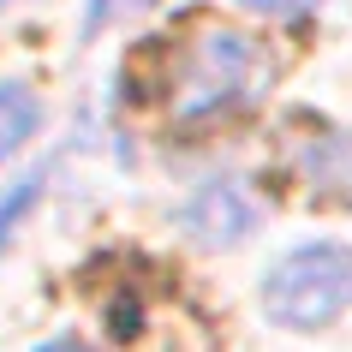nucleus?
I'll use <instances>...</instances> for the list:
<instances>
[{"label":"nucleus","instance_id":"f257e3e1","mask_svg":"<svg viewBox=\"0 0 352 352\" xmlns=\"http://www.w3.org/2000/svg\"><path fill=\"white\" fill-rule=\"evenodd\" d=\"M263 311L280 329H329L340 311H352V245H298L269 269Z\"/></svg>","mask_w":352,"mask_h":352},{"label":"nucleus","instance_id":"f03ea898","mask_svg":"<svg viewBox=\"0 0 352 352\" xmlns=\"http://www.w3.org/2000/svg\"><path fill=\"white\" fill-rule=\"evenodd\" d=\"M257 72H263V60H257V48H251V36H239V30H215V36H204L173 72H167L173 113H179V120H197V113L233 108V102L251 96V78H257Z\"/></svg>","mask_w":352,"mask_h":352},{"label":"nucleus","instance_id":"7ed1b4c3","mask_svg":"<svg viewBox=\"0 0 352 352\" xmlns=\"http://www.w3.org/2000/svg\"><path fill=\"white\" fill-rule=\"evenodd\" d=\"M305 173L322 197L352 209V131H322L305 144Z\"/></svg>","mask_w":352,"mask_h":352},{"label":"nucleus","instance_id":"20e7f679","mask_svg":"<svg viewBox=\"0 0 352 352\" xmlns=\"http://www.w3.org/2000/svg\"><path fill=\"white\" fill-rule=\"evenodd\" d=\"M42 120V102L24 84H0V162L6 155H19L24 144H30V131H36Z\"/></svg>","mask_w":352,"mask_h":352},{"label":"nucleus","instance_id":"39448f33","mask_svg":"<svg viewBox=\"0 0 352 352\" xmlns=\"http://www.w3.org/2000/svg\"><path fill=\"white\" fill-rule=\"evenodd\" d=\"M245 221H251V215H245V209L233 204V191H221V186L204 191V204L191 209V227H197L204 239H239Z\"/></svg>","mask_w":352,"mask_h":352},{"label":"nucleus","instance_id":"423d86ee","mask_svg":"<svg viewBox=\"0 0 352 352\" xmlns=\"http://www.w3.org/2000/svg\"><path fill=\"white\" fill-rule=\"evenodd\" d=\"M42 179H48V173H30V179H19V186H12L6 197H0V251H6V239H12V227H19L24 215L36 209V197H42Z\"/></svg>","mask_w":352,"mask_h":352},{"label":"nucleus","instance_id":"0eeeda50","mask_svg":"<svg viewBox=\"0 0 352 352\" xmlns=\"http://www.w3.org/2000/svg\"><path fill=\"white\" fill-rule=\"evenodd\" d=\"M155 0H90V12H84V36H102L108 24H126L138 12H149Z\"/></svg>","mask_w":352,"mask_h":352},{"label":"nucleus","instance_id":"6e6552de","mask_svg":"<svg viewBox=\"0 0 352 352\" xmlns=\"http://www.w3.org/2000/svg\"><path fill=\"white\" fill-rule=\"evenodd\" d=\"M251 12H269V19H293V12H316L322 0H239Z\"/></svg>","mask_w":352,"mask_h":352},{"label":"nucleus","instance_id":"1a4fd4ad","mask_svg":"<svg viewBox=\"0 0 352 352\" xmlns=\"http://www.w3.org/2000/svg\"><path fill=\"white\" fill-rule=\"evenodd\" d=\"M42 352H90V346H84V340H48Z\"/></svg>","mask_w":352,"mask_h":352},{"label":"nucleus","instance_id":"9d476101","mask_svg":"<svg viewBox=\"0 0 352 352\" xmlns=\"http://www.w3.org/2000/svg\"><path fill=\"white\" fill-rule=\"evenodd\" d=\"M0 6H6V0H0Z\"/></svg>","mask_w":352,"mask_h":352}]
</instances>
